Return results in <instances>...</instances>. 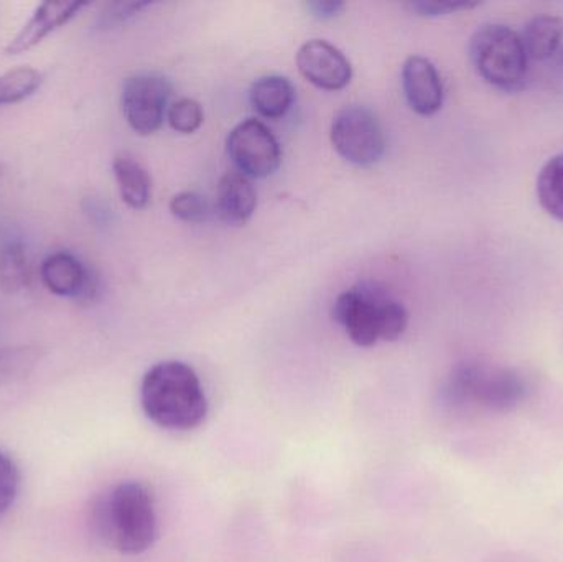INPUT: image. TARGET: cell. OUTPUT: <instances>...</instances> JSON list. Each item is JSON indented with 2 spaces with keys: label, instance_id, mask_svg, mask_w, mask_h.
I'll list each match as a JSON object with an SVG mask.
<instances>
[{
  "label": "cell",
  "instance_id": "1",
  "mask_svg": "<svg viewBox=\"0 0 563 562\" xmlns=\"http://www.w3.org/2000/svg\"><path fill=\"white\" fill-rule=\"evenodd\" d=\"M91 530L106 547L124 557L151 550L157 537L154 497L141 482L128 481L95 498Z\"/></svg>",
  "mask_w": 563,
  "mask_h": 562
},
{
  "label": "cell",
  "instance_id": "2",
  "mask_svg": "<svg viewBox=\"0 0 563 562\" xmlns=\"http://www.w3.org/2000/svg\"><path fill=\"white\" fill-rule=\"evenodd\" d=\"M141 405L152 422L172 431L198 428L208 415L200 378L181 362H162L145 373Z\"/></svg>",
  "mask_w": 563,
  "mask_h": 562
},
{
  "label": "cell",
  "instance_id": "3",
  "mask_svg": "<svg viewBox=\"0 0 563 562\" xmlns=\"http://www.w3.org/2000/svg\"><path fill=\"white\" fill-rule=\"evenodd\" d=\"M470 59L476 73L499 91L525 88L529 58L518 32L501 23H486L470 40Z\"/></svg>",
  "mask_w": 563,
  "mask_h": 562
},
{
  "label": "cell",
  "instance_id": "4",
  "mask_svg": "<svg viewBox=\"0 0 563 562\" xmlns=\"http://www.w3.org/2000/svg\"><path fill=\"white\" fill-rule=\"evenodd\" d=\"M526 383L512 368L485 363H462L453 370L449 382L450 398L473 399L489 408L505 409L518 405L525 396Z\"/></svg>",
  "mask_w": 563,
  "mask_h": 562
},
{
  "label": "cell",
  "instance_id": "5",
  "mask_svg": "<svg viewBox=\"0 0 563 562\" xmlns=\"http://www.w3.org/2000/svg\"><path fill=\"white\" fill-rule=\"evenodd\" d=\"M334 151L357 167H371L386 152V135L377 115L366 106H347L334 115L330 131Z\"/></svg>",
  "mask_w": 563,
  "mask_h": 562
},
{
  "label": "cell",
  "instance_id": "6",
  "mask_svg": "<svg viewBox=\"0 0 563 562\" xmlns=\"http://www.w3.org/2000/svg\"><path fill=\"white\" fill-rule=\"evenodd\" d=\"M172 82L161 73L142 71L129 76L122 86L121 106L125 121L139 135H151L164 124Z\"/></svg>",
  "mask_w": 563,
  "mask_h": 562
},
{
  "label": "cell",
  "instance_id": "7",
  "mask_svg": "<svg viewBox=\"0 0 563 562\" xmlns=\"http://www.w3.org/2000/svg\"><path fill=\"white\" fill-rule=\"evenodd\" d=\"M227 148L238 172L250 178L271 177L282 164L279 141L260 119L240 122L228 135Z\"/></svg>",
  "mask_w": 563,
  "mask_h": 562
},
{
  "label": "cell",
  "instance_id": "8",
  "mask_svg": "<svg viewBox=\"0 0 563 562\" xmlns=\"http://www.w3.org/2000/svg\"><path fill=\"white\" fill-rule=\"evenodd\" d=\"M300 75L324 91H340L350 85L353 66L350 59L324 40H310L297 53Z\"/></svg>",
  "mask_w": 563,
  "mask_h": 562
},
{
  "label": "cell",
  "instance_id": "9",
  "mask_svg": "<svg viewBox=\"0 0 563 562\" xmlns=\"http://www.w3.org/2000/svg\"><path fill=\"white\" fill-rule=\"evenodd\" d=\"M384 297L371 290L351 289L334 300L333 319L357 346H373L380 340L379 307Z\"/></svg>",
  "mask_w": 563,
  "mask_h": 562
},
{
  "label": "cell",
  "instance_id": "10",
  "mask_svg": "<svg viewBox=\"0 0 563 562\" xmlns=\"http://www.w3.org/2000/svg\"><path fill=\"white\" fill-rule=\"evenodd\" d=\"M402 88L410 108L420 115H433L443 106L439 69L423 56H410L402 66Z\"/></svg>",
  "mask_w": 563,
  "mask_h": 562
},
{
  "label": "cell",
  "instance_id": "11",
  "mask_svg": "<svg viewBox=\"0 0 563 562\" xmlns=\"http://www.w3.org/2000/svg\"><path fill=\"white\" fill-rule=\"evenodd\" d=\"M40 277L49 293L69 299L91 297L96 289L91 271L69 253H55L46 257L40 267Z\"/></svg>",
  "mask_w": 563,
  "mask_h": 562
},
{
  "label": "cell",
  "instance_id": "12",
  "mask_svg": "<svg viewBox=\"0 0 563 562\" xmlns=\"http://www.w3.org/2000/svg\"><path fill=\"white\" fill-rule=\"evenodd\" d=\"M88 2H43L36 7L29 22L19 30L15 36L7 43V55H20L29 52L33 46L46 38L49 33L66 25L69 20L75 19Z\"/></svg>",
  "mask_w": 563,
  "mask_h": 562
},
{
  "label": "cell",
  "instance_id": "13",
  "mask_svg": "<svg viewBox=\"0 0 563 562\" xmlns=\"http://www.w3.org/2000/svg\"><path fill=\"white\" fill-rule=\"evenodd\" d=\"M257 207V194L250 177L241 172H228L221 177L217 191V211L230 224H244Z\"/></svg>",
  "mask_w": 563,
  "mask_h": 562
},
{
  "label": "cell",
  "instance_id": "14",
  "mask_svg": "<svg viewBox=\"0 0 563 562\" xmlns=\"http://www.w3.org/2000/svg\"><path fill=\"white\" fill-rule=\"evenodd\" d=\"M521 36L526 55L534 62L554 58L563 42V19L555 15H538L526 23Z\"/></svg>",
  "mask_w": 563,
  "mask_h": 562
},
{
  "label": "cell",
  "instance_id": "15",
  "mask_svg": "<svg viewBox=\"0 0 563 562\" xmlns=\"http://www.w3.org/2000/svg\"><path fill=\"white\" fill-rule=\"evenodd\" d=\"M122 201L134 210L147 207L152 198V178L141 162L132 155L118 154L112 162Z\"/></svg>",
  "mask_w": 563,
  "mask_h": 562
},
{
  "label": "cell",
  "instance_id": "16",
  "mask_svg": "<svg viewBox=\"0 0 563 562\" xmlns=\"http://www.w3.org/2000/svg\"><path fill=\"white\" fill-rule=\"evenodd\" d=\"M251 104L266 119H280L295 101V86L280 75L263 76L251 86Z\"/></svg>",
  "mask_w": 563,
  "mask_h": 562
},
{
  "label": "cell",
  "instance_id": "17",
  "mask_svg": "<svg viewBox=\"0 0 563 562\" xmlns=\"http://www.w3.org/2000/svg\"><path fill=\"white\" fill-rule=\"evenodd\" d=\"M43 356L45 350L42 346H0V389L32 375Z\"/></svg>",
  "mask_w": 563,
  "mask_h": 562
},
{
  "label": "cell",
  "instance_id": "18",
  "mask_svg": "<svg viewBox=\"0 0 563 562\" xmlns=\"http://www.w3.org/2000/svg\"><path fill=\"white\" fill-rule=\"evenodd\" d=\"M536 190L545 213L563 223V152L545 162L539 172Z\"/></svg>",
  "mask_w": 563,
  "mask_h": 562
},
{
  "label": "cell",
  "instance_id": "19",
  "mask_svg": "<svg viewBox=\"0 0 563 562\" xmlns=\"http://www.w3.org/2000/svg\"><path fill=\"white\" fill-rule=\"evenodd\" d=\"M30 283V264L25 247L19 241H9L0 246V289L16 294Z\"/></svg>",
  "mask_w": 563,
  "mask_h": 562
},
{
  "label": "cell",
  "instance_id": "20",
  "mask_svg": "<svg viewBox=\"0 0 563 562\" xmlns=\"http://www.w3.org/2000/svg\"><path fill=\"white\" fill-rule=\"evenodd\" d=\"M42 82V73L29 66L3 73L0 75V106L15 104L30 98Z\"/></svg>",
  "mask_w": 563,
  "mask_h": 562
},
{
  "label": "cell",
  "instance_id": "21",
  "mask_svg": "<svg viewBox=\"0 0 563 562\" xmlns=\"http://www.w3.org/2000/svg\"><path fill=\"white\" fill-rule=\"evenodd\" d=\"M409 326V313L406 307L397 300L384 297L379 307V335L380 340L394 342L400 339Z\"/></svg>",
  "mask_w": 563,
  "mask_h": 562
},
{
  "label": "cell",
  "instance_id": "22",
  "mask_svg": "<svg viewBox=\"0 0 563 562\" xmlns=\"http://www.w3.org/2000/svg\"><path fill=\"white\" fill-rule=\"evenodd\" d=\"M168 124L180 134H194L203 124V108L195 99H180L168 108Z\"/></svg>",
  "mask_w": 563,
  "mask_h": 562
},
{
  "label": "cell",
  "instance_id": "23",
  "mask_svg": "<svg viewBox=\"0 0 563 562\" xmlns=\"http://www.w3.org/2000/svg\"><path fill=\"white\" fill-rule=\"evenodd\" d=\"M170 211L185 223H203L210 214V205L197 191H181L172 198Z\"/></svg>",
  "mask_w": 563,
  "mask_h": 562
},
{
  "label": "cell",
  "instance_id": "24",
  "mask_svg": "<svg viewBox=\"0 0 563 562\" xmlns=\"http://www.w3.org/2000/svg\"><path fill=\"white\" fill-rule=\"evenodd\" d=\"M20 491V471L12 458L0 451V517L15 504Z\"/></svg>",
  "mask_w": 563,
  "mask_h": 562
},
{
  "label": "cell",
  "instance_id": "25",
  "mask_svg": "<svg viewBox=\"0 0 563 562\" xmlns=\"http://www.w3.org/2000/svg\"><path fill=\"white\" fill-rule=\"evenodd\" d=\"M151 5L148 2H111L106 3L102 12L98 16L99 29H112L119 23L134 16L135 13L141 12L145 7Z\"/></svg>",
  "mask_w": 563,
  "mask_h": 562
},
{
  "label": "cell",
  "instance_id": "26",
  "mask_svg": "<svg viewBox=\"0 0 563 562\" xmlns=\"http://www.w3.org/2000/svg\"><path fill=\"white\" fill-rule=\"evenodd\" d=\"M478 3L473 2H430V0H420V2L407 3L410 12L420 16H442L450 13L462 12V10L475 9Z\"/></svg>",
  "mask_w": 563,
  "mask_h": 562
},
{
  "label": "cell",
  "instance_id": "27",
  "mask_svg": "<svg viewBox=\"0 0 563 562\" xmlns=\"http://www.w3.org/2000/svg\"><path fill=\"white\" fill-rule=\"evenodd\" d=\"M344 2L340 0H310L305 3V9L311 16L318 20H331L341 15L344 10Z\"/></svg>",
  "mask_w": 563,
  "mask_h": 562
},
{
  "label": "cell",
  "instance_id": "28",
  "mask_svg": "<svg viewBox=\"0 0 563 562\" xmlns=\"http://www.w3.org/2000/svg\"><path fill=\"white\" fill-rule=\"evenodd\" d=\"M554 58H555V62H558V65L562 66V68H563V43H562L561 48H559V52L555 53Z\"/></svg>",
  "mask_w": 563,
  "mask_h": 562
}]
</instances>
